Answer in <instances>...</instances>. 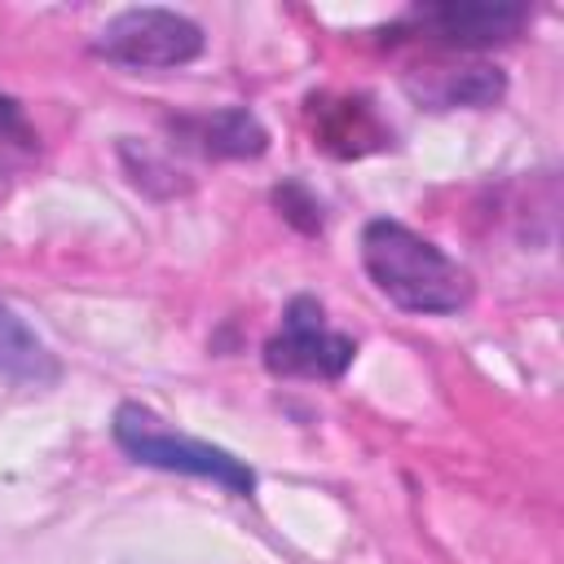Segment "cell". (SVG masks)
Returning <instances> with one entry per match:
<instances>
[{
  "label": "cell",
  "instance_id": "ba28073f",
  "mask_svg": "<svg viewBox=\"0 0 564 564\" xmlns=\"http://www.w3.org/2000/svg\"><path fill=\"white\" fill-rule=\"evenodd\" d=\"M502 93V79L489 66H436V88L423 97L436 106H485Z\"/></svg>",
  "mask_w": 564,
  "mask_h": 564
},
{
  "label": "cell",
  "instance_id": "277c9868",
  "mask_svg": "<svg viewBox=\"0 0 564 564\" xmlns=\"http://www.w3.org/2000/svg\"><path fill=\"white\" fill-rule=\"evenodd\" d=\"M352 339L330 330L322 317V304L313 300H291L282 330L264 344V366L273 375H291V379H339L352 361Z\"/></svg>",
  "mask_w": 564,
  "mask_h": 564
},
{
  "label": "cell",
  "instance_id": "52a82bcc",
  "mask_svg": "<svg viewBox=\"0 0 564 564\" xmlns=\"http://www.w3.org/2000/svg\"><path fill=\"white\" fill-rule=\"evenodd\" d=\"M0 375L22 379V383H48L57 379V361L48 344L0 300Z\"/></svg>",
  "mask_w": 564,
  "mask_h": 564
},
{
  "label": "cell",
  "instance_id": "9c48e42d",
  "mask_svg": "<svg viewBox=\"0 0 564 564\" xmlns=\"http://www.w3.org/2000/svg\"><path fill=\"white\" fill-rule=\"evenodd\" d=\"M35 128L22 119V110H18V101H9V97H0V172H13V167H22V163H31L35 159Z\"/></svg>",
  "mask_w": 564,
  "mask_h": 564
},
{
  "label": "cell",
  "instance_id": "5b68a950",
  "mask_svg": "<svg viewBox=\"0 0 564 564\" xmlns=\"http://www.w3.org/2000/svg\"><path fill=\"white\" fill-rule=\"evenodd\" d=\"M419 26L432 31L445 44H494V40H511L524 26V9L520 4H480V0H449V4H427L414 9Z\"/></svg>",
  "mask_w": 564,
  "mask_h": 564
},
{
  "label": "cell",
  "instance_id": "7a4b0ae2",
  "mask_svg": "<svg viewBox=\"0 0 564 564\" xmlns=\"http://www.w3.org/2000/svg\"><path fill=\"white\" fill-rule=\"evenodd\" d=\"M115 445L145 463V467H159V471H181V476H198V480H212L238 498H247L256 489V471L234 458L229 449L212 445V441H198V436H185V432H172L159 414L141 410V405H119L115 414Z\"/></svg>",
  "mask_w": 564,
  "mask_h": 564
},
{
  "label": "cell",
  "instance_id": "8992f818",
  "mask_svg": "<svg viewBox=\"0 0 564 564\" xmlns=\"http://www.w3.org/2000/svg\"><path fill=\"white\" fill-rule=\"evenodd\" d=\"M176 128L203 154H216V159H247V154H260L264 141H269L251 110H216V115H203V119H181Z\"/></svg>",
  "mask_w": 564,
  "mask_h": 564
},
{
  "label": "cell",
  "instance_id": "3957f363",
  "mask_svg": "<svg viewBox=\"0 0 564 564\" xmlns=\"http://www.w3.org/2000/svg\"><path fill=\"white\" fill-rule=\"evenodd\" d=\"M93 53L128 70H172L203 53V26L176 9H123L97 31Z\"/></svg>",
  "mask_w": 564,
  "mask_h": 564
},
{
  "label": "cell",
  "instance_id": "6da1fadb",
  "mask_svg": "<svg viewBox=\"0 0 564 564\" xmlns=\"http://www.w3.org/2000/svg\"><path fill=\"white\" fill-rule=\"evenodd\" d=\"M361 264L375 291L405 313L436 317V313H458L471 300V273L432 238L388 216L361 229Z\"/></svg>",
  "mask_w": 564,
  "mask_h": 564
}]
</instances>
